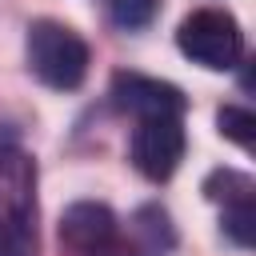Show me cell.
Instances as JSON below:
<instances>
[{
  "label": "cell",
  "instance_id": "5",
  "mask_svg": "<svg viewBox=\"0 0 256 256\" xmlns=\"http://www.w3.org/2000/svg\"><path fill=\"white\" fill-rule=\"evenodd\" d=\"M132 168L152 180V184H164L184 152H188V132H184V116H140L136 128H132Z\"/></svg>",
  "mask_w": 256,
  "mask_h": 256
},
{
  "label": "cell",
  "instance_id": "2",
  "mask_svg": "<svg viewBox=\"0 0 256 256\" xmlns=\"http://www.w3.org/2000/svg\"><path fill=\"white\" fill-rule=\"evenodd\" d=\"M176 48L192 64H200L208 72H228V68H236L244 60V32H240L232 12H224V8H196V12H188L180 20Z\"/></svg>",
  "mask_w": 256,
  "mask_h": 256
},
{
  "label": "cell",
  "instance_id": "10",
  "mask_svg": "<svg viewBox=\"0 0 256 256\" xmlns=\"http://www.w3.org/2000/svg\"><path fill=\"white\" fill-rule=\"evenodd\" d=\"M216 124H220V136H228V140H236L244 152L252 148V140H256V116L248 112V108H236V104H224L220 112H216Z\"/></svg>",
  "mask_w": 256,
  "mask_h": 256
},
{
  "label": "cell",
  "instance_id": "6",
  "mask_svg": "<svg viewBox=\"0 0 256 256\" xmlns=\"http://www.w3.org/2000/svg\"><path fill=\"white\" fill-rule=\"evenodd\" d=\"M108 96L120 112H132L136 120L140 116H184L188 108V96L176 84L144 76V72H116Z\"/></svg>",
  "mask_w": 256,
  "mask_h": 256
},
{
  "label": "cell",
  "instance_id": "8",
  "mask_svg": "<svg viewBox=\"0 0 256 256\" xmlns=\"http://www.w3.org/2000/svg\"><path fill=\"white\" fill-rule=\"evenodd\" d=\"M204 196L212 204H224V208H240V204H252L256 196V184L248 172H236V168H216L208 180H204Z\"/></svg>",
  "mask_w": 256,
  "mask_h": 256
},
{
  "label": "cell",
  "instance_id": "9",
  "mask_svg": "<svg viewBox=\"0 0 256 256\" xmlns=\"http://www.w3.org/2000/svg\"><path fill=\"white\" fill-rule=\"evenodd\" d=\"M156 12H160V0H108V16H112V24L124 28V32L148 28V24L156 20Z\"/></svg>",
  "mask_w": 256,
  "mask_h": 256
},
{
  "label": "cell",
  "instance_id": "4",
  "mask_svg": "<svg viewBox=\"0 0 256 256\" xmlns=\"http://www.w3.org/2000/svg\"><path fill=\"white\" fill-rule=\"evenodd\" d=\"M60 248L64 256H140L132 240L120 232L116 216L100 200H76L60 216Z\"/></svg>",
  "mask_w": 256,
  "mask_h": 256
},
{
  "label": "cell",
  "instance_id": "1",
  "mask_svg": "<svg viewBox=\"0 0 256 256\" xmlns=\"http://www.w3.org/2000/svg\"><path fill=\"white\" fill-rule=\"evenodd\" d=\"M24 52H28V72L56 92L80 88L84 76H88V64H92L84 36L68 24H60V20H32Z\"/></svg>",
  "mask_w": 256,
  "mask_h": 256
},
{
  "label": "cell",
  "instance_id": "7",
  "mask_svg": "<svg viewBox=\"0 0 256 256\" xmlns=\"http://www.w3.org/2000/svg\"><path fill=\"white\" fill-rule=\"evenodd\" d=\"M128 240L140 256H168L176 248V228L172 216L160 204H140L128 220Z\"/></svg>",
  "mask_w": 256,
  "mask_h": 256
},
{
  "label": "cell",
  "instance_id": "3",
  "mask_svg": "<svg viewBox=\"0 0 256 256\" xmlns=\"http://www.w3.org/2000/svg\"><path fill=\"white\" fill-rule=\"evenodd\" d=\"M0 256H36V204H32V160L20 152H0Z\"/></svg>",
  "mask_w": 256,
  "mask_h": 256
}]
</instances>
